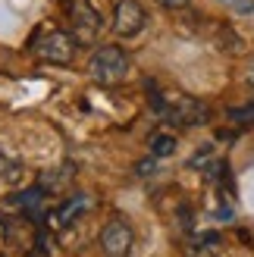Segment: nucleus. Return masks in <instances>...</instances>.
Segmentation results:
<instances>
[{
  "mask_svg": "<svg viewBox=\"0 0 254 257\" xmlns=\"http://www.w3.org/2000/svg\"><path fill=\"white\" fill-rule=\"evenodd\" d=\"M88 72L97 85H119L129 75V54L116 44H104L100 50H94Z\"/></svg>",
  "mask_w": 254,
  "mask_h": 257,
  "instance_id": "nucleus-1",
  "label": "nucleus"
},
{
  "mask_svg": "<svg viewBox=\"0 0 254 257\" xmlns=\"http://www.w3.org/2000/svg\"><path fill=\"white\" fill-rule=\"evenodd\" d=\"M75 47H79V41L69 35V32H63V29H44L41 35L32 41V50L41 60H47V63H72V57H75Z\"/></svg>",
  "mask_w": 254,
  "mask_h": 257,
  "instance_id": "nucleus-2",
  "label": "nucleus"
},
{
  "mask_svg": "<svg viewBox=\"0 0 254 257\" xmlns=\"http://www.w3.org/2000/svg\"><path fill=\"white\" fill-rule=\"evenodd\" d=\"M69 22H72V38L79 44H91L104 25L91 0H69Z\"/></svg>",
  "mask_w": 254,
  "mask_h": 257,
  "instance_id": "nucleus-3",
  "label": "nucleus"
},
{
  "mask_svg": "<svg viewBox=\"0 0 254 257\" xmlns=\"http://www.w3.org/2000/svg\"><path fill=\"white\" fill-rule=\"evenodd\" d=\"M132 241H135V235L125 220H110L100 229V251L107 257H125L132 251Z\"/></svg>",
  "mask_w": 254,
  "mask_h": 257,
  "instance_id": "nucleus-4",
  "label": "nucleus"
},
{
  "mask_svg": "<svg viewBox=\"0 0 254 257\" xmlns=\"http://www.w3.org/2000/svg\"><path fill=\"white\" fill-rule=\"evenodd\" d=\"M145 22H148V13L142 10L138 0H119L116 10H113V32L122 38H135L145 29Z\"/></svg>",
  "mask_w": 254,
  "mask_h": 257,
  "instance_id": "nucleus-5",
  "label": "nucleus"
},
{
  "mask_svg": "<svg viewBox=\"0 0 254 257\" xmlns=\"http://www.w3.org/2000/svg\"><path fill=\"white\" fill-rule=\"evenodd\" d=\"M167 119L176 125H204L207 122V107L195 97H182V100H173V107L163 110Z\"/></svg>",
  "mask_w": 254,
  "mask_h": 257,
  "instance_id": "nucleus-6",
  "label": "nucleus"
},
{
  "mask_svg": "<svg viewBox=\"0 0 254 257\" xmlns=\"http://www.w3.org/2000/svg\"><path fill=\"white\" fill-rule=\"evenodd\" d=\"M91 207V201H88L85 195H75V198H69L66 204H63V207L57 210V226H69V223H75L79 220V216Z\"/></svg>",
  "mask_w": 254,
  "mask_h": 257,
  "instance_id": "nucleus-7",
  "label": "nucleus"
},
{
  "mask_svg": "<svg viewBox=\"0 0 254 257\" xmlns=\"http://www.w3.org/2000/svg\"><path fill=\"white\" fill-rule=\"evenodd\" d=\"M188 257H220V238L217 235H198L192 241Z\"/></svg>",
  "mask_w": 254,
  "mask_h": 257,
  "instance_id": "nucleus-8",
  "label": "nucleus"
},
{
  "mask_svg": "<svg viewBox=\"0 0 254 257\" xmlns=\"http://www.w3.org/2000/svg\"><path fill=\"white\" fill-rule=\"evenodd\" d=\"M41 201H44L41 188H25V191H19V195L13 198V204H16L19 210H25V213H35L38 207H41Z\"/></svg>",
  "mask_w": 254,
  "mask_h": 257,
  "instance_id": "nucleus-9",
  "label": "nucleus"
},
{
  "mask_svg": "<svg viewBox=\"0 0 254 257\" xmlns=\"http://www.w3.org/2000/svg\"><path fill=\"white\" fill-rule=\"evenodd\" d=\"M151 154H154V157H173L176 154V135L157 132L154 138H151Z\"/></svg>",
  "mask_w": 254,
  "mask_h": 257,
  "instance_id": "nucleus-10",
  "label": "nucleus"
},
{
  "mask_svg": "<svg viewBox=\"0 0 254 257\" xmlns=\"http://www.w3.org/2000/svg\"><path fill=\"white\" fill-rule=\"evenodd\" d=\"M229 119H232L235 125H254V104L232 107V110H229Z\"/></svg>",
  "mask_w": 254,
  "mask_h": 257,
  "instance_id": "nucleus-11",
  "label": "nucleus"
},
{
  "mask_svg": "<svg viewBox=\"0 0 254 257\" xmlns=\"http://www.w3.org/2000/svg\"><path fill=\"white\" fill-rule=\"evenodd\" d=\"M213 157H217V154H213V148L204 145V148H198V154L192 157V163H188V166H195V170H204V166H207Z\"/></svg>",
  "mask_w": 254,
  "mask_h": 257,
  "instance_id": "nucleus-12",
  "label": "nucleus"
},
{
  "mask_svg": "<svg viewBox=\"0 0 254 257\" xmlns=\"http://www.w3.org/2000/svg\"><path fill=\"white\" fill-rule=\"evenodd\" d=\"M0 179H19V163H13L4 151H0Z\"/></svg>",
  "mask_w": 254,
  "mask_h": 257,
  "instance_id": "nucleus-13",
  "label": "nucleus"
},
{
  "mask_svg": "<svg viewBox=\"0 0 254 257\" xmlns=\"http://www.w3.org/2000/svg\"><path fill=\"white\" fill-rule=\"evenodd\" d=\"M154 170H157V157H154V154H151V157H145V160H138V163H135V173H138V176H151Z\"/></svg>",
  "mask_w": 254,
  "mask_h": 257,
  "instance_id": "nucleus-14",
  "label": "nucleus"
},
{
  "mask_svg": "<svg viewBox=\"0 0 254 257\" xmlns=\"http://www.w3.org/2000/svg\"><path fill=\"white\" fill-rule=\"evenodd\" d=\"M160 7H170V10H179V7H188L192 0H157Z\"/></svg>",
  "mask_w": 254,
  "mask_h": 257,
  "instance_id": "nucleus-15",
  "label": "nucleus"
},
{
  "mask_svg": "<svg viewBox=\"0 0 254 257\" xmlns=\"http://www.w3.org/2000/svg\"><path fill=\"white\" fill-rule=\"evenodd\" d=\"M251 85H254V75H251Z\"/></svg>",
  "mask_w": 254,
  "mask_h": 257,
  "instance_id": "nucleus-16",
  "label": "nucleus"
},
{
  "mask_svg": "<svg viewBox=\"0 0 254 257\" xmlns=\"http://www.w3.org/2000/svg\"><path fill=\"white\" fill-rule=\"evenodd\" d=\"M0 257H4V254H0Z\"/></svg>",
  "mask_w": 254,
  "mask_h": 257,
  "instance_id": "nucleus-17",
  "label": "nucleus"
}]
</instances>
